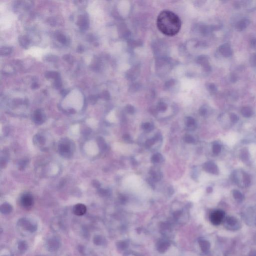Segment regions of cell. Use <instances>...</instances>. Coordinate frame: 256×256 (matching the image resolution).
<instances>
[{
  "label": "cell",
  "mask_w": 256,
  "mask_h": 256,
  "mask_svg": "<svg viewBox=\"0 0 256 256\" xmlns=\"http://www.w3.org/2000/svg\"><path fill=\"white\" fill-rule=\"evenodd\" d=\"M251 44L253 47H256V38H254L251 40Z\"/></svg>",
  "instance_id": "35"
},
{
  "label": "cell",
  "mask_w": 256,
  "mask_h": 256,
  "mask_svg": "<svg viewBox=\"0 0 256 256\" xmlns=\"http://www.w3.org/2000/svg\"><path fill=\"white\" fill-rule=\"evenodd\" d=\"M221 150V147L219 144H215L214 145L213 147V152L214 154L216 155L219 154L220 153Z\"/></svg>",
  "instance_id": "19"
},
{
  "label": "cell",
  "mask_w": 256,
  "mask_h": 256,
  "mask_svg": "<svg viewBox=\"0 0 256 256\" xmlns=\"http://www.w3.org/2000/svg\"><path fill=\"white\" fill-rule=\"evenodd\" d=\"M157 25L158 29L164 35L174 36L179 33L181 28V20L174 13L165 10L158 15Z\"/></svg>",
  "instance_id": "1"
},
{
  "label": "cell",
  "mask_w": 256,
  "mask_h": 256,
  "mask_svg": "<svg viewBox=\"0 0 256 256\" xmlns=\"http://www.w3.org/2000/svg\"><path fill=\"white\" fill-rule=\"evenodd\" d=\"M241 159L242 161H246L248 159V151L246 150H243L241 154Z\"/></svg>",
  "instance_id": "21"
},
{
  "label": "cell",
  "mask_w": 256,
  "mask_h": 256,
  "mask_svg": "<svg viewBox=\"0 0 256 256\" xmlns=\"http://www.w3.org/2000/svg\"><path fill=\"white\" fill-rule=\"evenodd\" d=\"M20 203L22 206L25 208H29L34 204L33 197L31 194H24L21 197Z\"/></svg>",
  "instance_id": "6"
},
{
  "label": "cell",
  "mask_w": 256,
  "mask_h": 256,
  "mask_svg": "<svg viewBox=\"0 0 256 256\" xmlns=\"http://www.w3.org/2000/svg\"><path fill=\"white\" fill-rule=\"evenodd\" d=\"M212 191H213V189L211 187H208L207 189V192L209 193H210L212 192Z\"/></svg>",
  "instance_id": "36"
},
{
  "label": "cell",
  "mask_w": 256,
  "mask_h": 256,
  "mask_svg": "<svg viewBox=\"0 0 256 256\" xmlns=\"http://www.w3.org/2000/svg\"><path fill=\"white\" fill-rule=\"evenodd\" d=\"M225 213L222 210H217L214 212L210 216V221L212 224L218 226L223 223L225 219Z\"/></svg>",
  "instance_id": "5"
},
{
  "label": "cell",
  "mask_w": 256,
  "mask_h": 256,
  "mask_svg": "<svg viewBox=\"0 0 256 256\" xmlns=\"http://www.w3.org/2000/svg\"><path fill=\"white\" fill-rule=\"evenodd\" d=\"M151 125L149 123H145L143 124V128L145 130H151Z\"/></svg>",
  "instance_id": "31"
},
{
  "label": "cell",
  "mask_w": 256,
  "mask_h": 256,
  "mask_svg": "<svg viewBox=\"0 0 256 256\" xmlns=\"http://www.w3.org/2000/svg\"><path fill=\"white\" fill-rule=\"evenodd\" d=\"M154 139H150L147 141L146 143L148 146H152L154 144Z\"/></svg>",
  "instance_id": "34"
},
{
  "label": "cell",
  "mask_w": 256,
  "mask_h": 256,
  "mask_svg": "<svg viewBox=\"0 0 256 256\" xmlns=\"http://www.w3.org/2000/svg\"><path fill=\"white\" fill-rule=\"evenodd\" d=\"M20 41V42H21V44L22 45H23V46H26V45L28 44V39H27L26 38L24 37H21V40Z\"/></svg>",
  "instance_id": "28"
},
{
  "label": "cell",
  "mask_w": 256,
  "mask_h": 256,
  "mask_svg": "<svg viewBox=\"0 0 256 256\" xmlns=\"http://www.w3.org/2000/svg\"><path fill=\"white\" fill-rule=\"evenodd\" d=\"M250 63L253 67H256V54L252 56L250 59Z\"/></svg>",
  "instance_id": "26"
},
{
  "label": "cell",
  "mask_w": 256,
  "mask_h": 256,
  "mask_svg": "<svg viewBox=\"0 0 256 256\" xmlns=\"http://www.w3.org/2000/svg\"><path fill=\"white\" fill-rule=\"evenodd\" d=\"M17 227L21 234L26 236L36 232L38 229V225L35 222L24 218L18 221Z\"/></svg>",
  "instance_id": "2"
},
{
  "label": "cell",
  "mask_w": 256,
  "mask_h": 256,
  "mask_svg": "<svg viewBox=\"0 0 256 256\" xmlns=\"http://www.w3.org/2000/svg\"><path fill=\"white\" fill-rule=\"evenodd\" d=\"M202 248L204 251H207L210 248V244L207 241H203L202 242Z\"/></svg>",
  "instance_id": "24"
},
{
  "label": "cell",
  "mask_w": 256,
  "mask_h": 256,
  "mask_svg": "<svg viewBox=\"0 0 256 256\" xmlns=\"http://www.w3.org/2000/svg\"><path fill=\"white\" fill-rule=\"evenodd\" d=\"M255 225H256V219H255Z\"/></svg>",
  "instance_id": "38"
},
{
  "label": "cell",
  "mask_w": 256,
  "mask_h": 256,
  "mask_svg": "<svg viewBox=\"0 0 256 256\" xmlns=\"http://www.w3.org/2000/svg\"><path fill=\"white\" fill-rule=\"evenodd\" d=\"M248 256H256V250H252L249 252Z\"/></svg>",
  "instance_id": "33"
},
{
  "label": "cell",
  "mask_w": 256,
  "mask_h": 256,
  "mask_svg": "<svg viewBox=\"0 0 256 256\" xmlns=\"http://www.w3.org/2000/svg\"><path fill=\"white\" fill-rule=\"evenodd\" d=\"M12 211V207L9 204H3L1 207V212L3 214H8Z\"/></svg>",
  "instance_id": "12"
},
{
  "label": "cell",
  "mask_w": 256,
  "mask_h": 256,
  "mask_svg": "<svg viewBox=\"0 0 256 256\" xmlns=\"http://www.w3.org/2000/svg\"><path fill=\"white\" fill-rule=\"evenodd\" d=\"M250 24V21L249 20L246 19L241 20V21L237 23L236 24V28L239 31L244 30Z\"/></svg>",
  "instance_id": "11"
},
{
  "label": "cell",
  "mask_w": 256,
  "mask_h": 256,
  "mask_svg": "<svg viewBox=\"0 0 256 256\" xmlns=\"http://www.w3.org/2000/svg\"><path fill=\"white\" fill-rule=\"evenodd\" d=\"M102 239L100 237V236H96L93 239V242L95 245H100L101 243Z\"/></svg>",
  "instance_id": "25"
},
{
  "label": "cell",
  "mask_w": 256,
  "mask_h": 256,
  "mask_svg": "<svg viewBox=\"0 0 256 256\" xmlns=\"http://www.w3.org/2000/svg\"><path fill=\"white\" fill-rule=\"evenodd\" d=\"M1 256H13V255L9 250L6 248H2L1 250Z\"/></svg>",
  "instance_id": "18"
},
{
  "label": "cell",
  "mask_w": 256,
  "mask_h": 256,
  "mask_svg": "<svg viewBox=\"0 0 256 256\" xmlns=\"http://www.w3.org/2000/svg\"><path fill=\"white\" fill-rule=\"evenodd\" d=\"M61 245V239L57 236L50 237L46 242V249L51 253L56 252L60 248Z\"/></svg>",
  "instance_id": "3"
},
{
  "label": "cell",
  "mask_w": 256,
  "mask_h": 256,
  "mask_svg": "<svg viewBox=\"0 0 256 256\" xmlns=\"http://www.w3.org/2000/svg\"></svg>",
  "instance_id": "39"
},
{
  "label": "cell",
  "mask_w": 256,
  "mask_h": 256,
  "mask_svg": "<svg viewBox=\"0 0 256 256\" xmlns=\"http://www.w3.org/2000/svg\"><path fill=\"white\" fill-rule=\"evenodd\" d=\"M241 113L246 118H249L253 115V110L250 107H244L241 110Z\"/></svg>",
  "instance_id": "13"
},
{
  "label": "cell",
  "mask_w": 256,
  "mask_h": 256,
  "mask_svg": "<svg viewBox=\"0 0 256 256\" xmlns=\"http://www.w3.org/2000/svg\"><path fill=\"white\" fill-rule=\"evenodd\" d=\"M243 183L246 186H248L250 184L251 179L249 176L245 172H243Z\"/></svg>",
  "instance_id": "17"
},
{
  "label": "cell",
  "mask_w": 256,
  "mask_h": 256,
  "mask_svg": "<svg viewBox=\"0 0 256 256\" xmlns=\"http://www.w3.org/2000/svg\"><path fill=\"white\" fill-rule=\"evenodd\" d=\"M230 120L233 123H237L239 120V117L235 114L232 113L230 115Z\"/></svg>",
  "instance_id": "22"
},
{
  "label": "cell",
  "mask_w": 256,
  "mask_h": 256,
  "mask_svg": "<svg viewBox=\"0 0 256 256\" xmlns=\"http://www.w3.org/2000/svg\"><path fill=\"white\" fill-rule=\"evenodd\" d=\"M219 51L224 57H229L232 55V50L228 43L222 45L219 48Z\"/></svg>",
  "instance_id": "9"
},
{
  "label": "cell",
  "mask_w": 256,
  "mask_h": 256,
  "mask_svg": "<svg viewBox=\"0 0 256 256\" xmlns=\"http://www.w3.org/2000/svg\"><path fill=\"white\" fill-rule=\"evenodd\" d=\"M162 156L161 154H156L154 155L152 158V161L153 163H158L160 162L162 159Z\"/></svg>",
  "instance_id": "20"
},
{
  "label": "cell",
  "mask_w": 256,
  "mask_h": 256,
  "mask_svg": "<svg viewBox=\"0 0 256 256\" xmlns=\"http://www.w3.org/2000/svg\"><path fill=\"white\" fill-rule=\"evenodd\" d=\"M204 169L208 173L217 175L219 173V168L213 162H207L204 166Z\"/></svg>",
  "instance_id": "7"
},
{
  "label": "cell",
  "mask_w": 256,
  "mask_h": 256,
  "mask_svg": "<svg viewBox=\"0 0 256 256\" xmlns=\"http://www.w3.org/2000/svg\"><path fill=\"white\" fill-rule=\"evenodd\" d=\"M34 118L36 123H40L43 121V116L40 111H36Z\"/></svg>",
  "instance_id": "16"
},
{
  "label": "cell",
  "mask_w": 256,
  "mask_h": 256,
  "mask_svg": "<svg viewBox=\"0 0 256 256\" xmlns=\"http://www.w3.org/2000/svg\"><path fill=\"white\" fill-rule=\"evenodd\" d=\"M59 37L58 38V39L60 41V42L62 43H65L66 41V38L63 35H59Z\"/></svg>",
  "instance_id": "30"
},
{
  "label": "cell",
  "mask_w": 256,
  "mask_h": 256,
  "mask_svg": "<svg viewBox=\"0 0 256 256\" xmlns=\"http://www.w3.org/2000/svg\"><path fill=\"white\" fill-rule=\"evenodd\" d=\"M255 241H256V235H255Z\"/></svg>",
  "instance_id": "37"
},
{
  "label": "cell",
  "mask_w": 256,
  "mask_h": 256,
  "mask_svg": "<svg viewBox=\"0 0 256 256\" xmlns=\"http://www.w3.org/2000/svg\"><path fill=\"white\" fill-rule=\"evenodd\" d=\"M18 249L20 253H25L28 249V244L25 241H20L18 243Z\"/></svg>",
  "instance_id": "14"
},
{
  "label": "cell",
  "mask_w": 256,
  "mask_h": 256,
  "mask_svg": "<svg viewBox=\"0 0 256 256\" xmlns=\"http://www.w3.org/2000/svg\"><path fill=\"white\" fill-rule=\"evenodd\" d=\"M184 141L188 143H193L195 142V139L192 136L187 135L184 138Z\"/></svg>",
  "instance_id": "23"
},
{
  "label": "cell",
  "mask_w": 256,
  "mask_h": 256,
  "mask_svg": "<svg viewBox=\"0 0 256 256\" xmlns=\"http://www.w3.org/2000/svg\"><path fill=\"white\" fill-rule=\"evenodd\" d=\"M238 80V77L235 74H232L231 76V80L232 83H235Z\"/></svg>",
  "instance_id": "29"
},
{
  "label": "cell",
  "mask_w": 256,
  "mask_h": 256,
  "mask_svg": "<svg viewBox=\"0 0 256 256\" xmlns=\"http://www.w3.org/2000/svg\"><path fill=\"white\" fill-rule=\"evenodd\" d=\"M59 149L62 155H68L70 152V145L67 142H63L60 143Z\"/></svg>",
  "instance_id": "10"
},
{
  "label": "cell",
  "mask_w": 256,
  "mask_h": 256,
  "mask_svg": "<svg viewBox=\"0 0 256 256\" xmlns=\"http://www.w3.org/2000/svg\"><path fill=\"white\" fill-rule=\"evenodd\" d=\"M1 52L2 53L4 52V54H8L11 52V49L9 48H5L4 49V51L1 50Z\"/></svg>",
  "instance_id": "32"
},
{
  "label": "cell",
  "mask_w": 256,
  "mask_h": 256,
  "mask_svg": "<svg viewBox=\"0 0 256 256\" xmlns=\"http://www.w3.org/2000/svg\"><path fill=\"white\" fill-rule=\"evenodd\" d=\"M73 212L76 216H83L87 212V207L84 204H78L74 206Z\"/></svg>",
  "instance_id": "8"
},
{
  "label": "cell",
  "mask_w": 256,
  "mask_h": 256,
  "mask_svg": "<svg viewBox=\"0 0 256 256\" xmlns=\"http://www.w3.org/2000/svg\"><path fill=\"white\" fill-rule=\"evenodd\" d=\"M194 124H195V120L192 118H189L187 120L186 125L188 127H191V126H194Z\"/></svg>",
  "instance_id": "27"
},
{
  "label": "cell",
  "mask_w": 256,
  "mask_h": 256,
  "mask_svg": "<svg viewBox=\"0 0 256 256\" xmlns=\"http://www.w3.org/2000/svg\"><path fill=\"white\" fill-rule=\"evenodd\" d=\"M233 196L235 198V199L239 202H242L244 199V196L243 194L239 191L237 190H234L233 191Z\"/></svg>",
  "instance_id": "15"
},
{
  "label": "cell",
  "mask_w": 256,
  "mask_h": 256,
  "mask_svg": "<svg viewBox=\"0 0 256 256\" xmlns=\"http://www.w3.org/2000/svg\"><path fill=\"white\" fill-rule=\"evenodd\" d=\"M224 227L230 231H237L240 228V224L236 218L233 216H228L224 220Z\"/></svg>",
  "instance_id": "4"
}]
</instances>
